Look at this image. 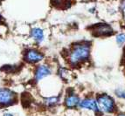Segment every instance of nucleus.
<instances>
[{
    "mask_svg": "<svg viewBox=\"0 0 125 116\" xmlns=\"http://www.w3.org/2000/svg\"><path fill=\"white\" fill-rule=\"evenodd\" d=\"M118 116H125V114H119Z\"/></svg>",
    "mask_w": 125,
    "mask_h": 116,
    "instance_id": "4468645a",
    "label": "nucleus"
},
{
    "mask_svg": "<svg viewBox=\"0 0 125 116\" xmlns=\"http://www.w3.org/2000/svg\"><path fill=\"white\" fill-rule=\"evenodd\" d=\"M45 56L41 52L37 49H28L24 53V60L29 64H36L44 59Z\"/></svg>",
    "mask_w": 125,
    "mask_h": 116,
    "instance_id": "20e7f679",
    "label": "nucleus"
},
{
    "mask_svg": "<svg viewBox=\"0 0 125 116\" xmlns=\"http://www.w3.org/2000/svg\"><path fill=\"white\" fill-rule=\"evenodd\" d=\"M78 106L81 108L92 110L94 112H97L99 110L96 100L94 99H91V98H87V99H84L82 100H80V103Z\"/></svg>",
    "mask_w": 125,
    "mask_h": 116,
    "instance_id": "423d86ee",
    "label": "nucleus"
},
{
    "mask_svg": "<svg viewBox=\"0 0 125 116\" xmlns=\"http://www.w3.org/2000/svg\"><path fill=\"white\" fill-rule=\"evenodd\" d=\"M123 6L125 7V0H124V2H123Z\"/></svg>",
    "mask_w": 125,
    "mask_h": 116,
    "instance_id": "2eb2a0df",
    "label": "nucleus"
},
{
    "mask_svg": "<svg viewBox=\"0 0 125 116\" xmlns=\"http://www.w3.org/2000/svg\"><path fill=\"white\" fill-rule=\"evenodd\" d=\"M18 101V95L12 90L2 87L0 88V106L6 107L14 105Z\"/></svg>",
    "mask_w": 125,
    "mask_h": 116,
    "instance_id": "f03ea898",
    "label": "nucleus"
},
{
    "mask_svg": "<svg viewBox=\"0 0 125 116\" xmlns=\"http://www.w3.org/2000/svg\"><path fill=\"white\" fill-rule=\"evenodd\" d=\"M30 36L37 44H41L45 39L44 31L40 27H33L30 30Z\"/></svg>",
    "mask_w": 125,
    "mask_h": 116,
    "instance_id": "6e6552de",
    "label": "nucleus"
},
{
    "mask_svg": "<svg viewBox=\"0 0 125 116\" xmlns=\"http://www.w3.org/2000/svg\"><path fill=\"white\" fill-rule=\"evenodd\" d=\"M51 73H52V70L47 65H40L37 66L34 72V81L39 82L51 75Z\"/></svg>",
    "mask_w": 125,
    "mask_h": 116,
    "instance_id": "39448f33",
    "label": "nucleus"
},
{
    "mask_svg": "<svg viewBox=\"0 0 125 116\" xmlns=\"http://www.w3.org/2000/svg\"><path fill=\"white\" fill-rule=\"evenodd\" d=\"M116 94L119 96V97H121V98H123V99H125V92H123V91H116Z\"/></svg>",
    "mask_w": 125,
    "mask_h": 116,
    "instance_id": "f8f14e48",
    "label": "nucleus"
},
{
    "mask_svg": "<svg viewBox=\"0 0 125 116\" xmlns=\"http://www.w3.org/2000/svg\"><path fill=\"white\" fill-rule=\"evenodd\" d=\"M60 96H51L44 99V104L47 106H53L60 102Z\"/></svg>",
    "mask_w": 125,
    "mask_h": 116,
    "instance_id": "9d476101",
    "label": "nucleus"
},
{
    "mask_svg": "<svg viewBox=\"0 0 125 116\" xmlns=\"http://www.w3.org/2000/svg\"><path fill=\"white\" fill-rule=\"evenodd\" d=\"M90 46L87 44H79L73 47L69 54V61L72 65H77L88 58Z\"/></svg>",
    "mask_w": 125,
    "mask_h": 116,
    "instance_id": "f257e3e1",
    "label": "nucleus"
},
{
    "mask_svg": "<svg viewBox=\"0 0 125 116\" xmlns=\"http://www.w3.org/2000/svg\"><path fill=\"white\" fill-rule=\"evenodd\" d=\"M93 31H94L95 35H109V34H111L113 32V29L110 25H106V24H100V25H96L94 27Z\"/></svg>",
    "mask_w": 125,
    "mask_h": 116,
    "instance_id": "0eeeda50",
    "label": "nucleus"
},
{
    "mask_svg": "<svg viewBox=\"0 0 125 116\" xmlns=\"http://www.w3.org/2000/svg\"><path fill=\"white\" fill-rule=\"evenodd\" d=\"M80 103V98L75 94H70L68 95L66 99H65V104L66 106L68 108H73L79 105Z\"/></svg>",
    "mask_w": 125,
    "mask_h": 116,
    "instance_id": "1a4fd4ad",
    "label": "nucleus"
},
{
    "mask_svg": "<svg viewBox=\"0 0 125 116\" xmlns=\"http://www.w3.org/2000/svg\"><path fill=\"white\" fill-rule=\"evenodd\" d=\"M116 42L118 45H122L125 42V34H119L116 37Z\"/></svg>",
    "mask_w": 125,
    "mask_h": 116,
    "instance_id": "9b49d317",
    "label": "nucleus"
},
{
    "mask_svg": "<svg viewBox=\"0 0 125 116\" xmlns=\"http://www.w3.org/2000/svg\"><path fill=\"white\" fill-rule=\"evenodd\" d=\"M3 116H15V115L12 114V113H9V112H7V113H4V114H3Z\"/></svg>",
    "mask_w": 125,
    "mask_h": 116,
    "instance_id": "ddd939ff",
    "label": "nucleus"
},
{
    "mask_svg": "<svg viewBox=\"0 0 125 116\" xmlns=\"http://www.w3.org/2000/svg\"><path fill=\"white\" fill-rule=\"evenodd\" d=\"M98 109L103 113H111L114 109V100L110 96L102 94L97 98Z\"/></svg>",
    "mask_w": 125,
    "mask_h": 116,
    "instance_id": "7ed1b4c3",
    "label": "nucleus"
}]
</instances>
